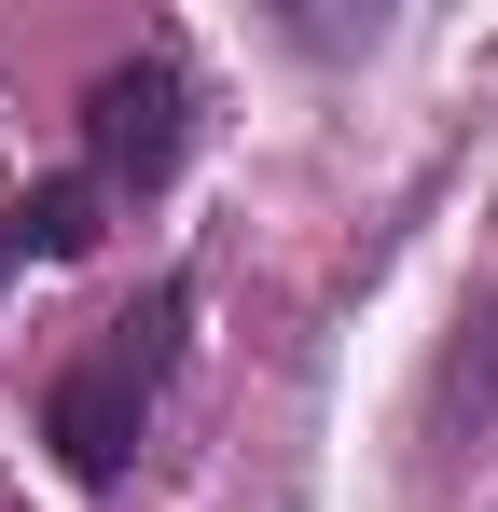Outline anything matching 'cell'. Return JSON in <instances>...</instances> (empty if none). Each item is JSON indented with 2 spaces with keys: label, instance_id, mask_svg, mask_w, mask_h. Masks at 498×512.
I'll return each instance as SVG.
<instances>
[{
  "label": "cell",
  "instance_id": "1",
  "mask_svg": "<svg viewBox=\"0 0 498 512\" xmlns=\"http://www.w3.org/2000/svg\"><path fill=\"white\" fill-rule=\"evenodd\" d=\"M180 319H194V291H153L139 319H111V346H83L70 374H56L42 429H56V457H70L83 485H111L139 457V416H153V374H166V346H180Z\"/></svg>",
  "mask_w": 498,
  "mask_h": 512
},
{
  "label": "cell",
  "instance_id": "2",
  "mask_svg": "<svg viewBox=\"0 0 498 512\" xmlns=\"http://www.w3.org/2000/svg\"><path fill=\"white\" fill-rule=\"evenodd\" d=\"M180 153H194V84H180V56L97 70V97H83V180H97V194H166Z\"/></svg>",
  "mask_w": 498,
  "mask_h": 512
},
{
  "label": "cell",
  "instance_id": "3",
  "mask_svg": "<svg viewBox=\"0 0 498 512\" xmlns=\"http://www.w3.org/2000/svg\"><path fill=\"white\" fill-rule=\"evenodd\" d=\"M14 236H28L42 263H83L97 250V180H42V194L14 208Z\"/></svg>",
  "mask_w": 498,
  "mask_h": 512
}]
</instances>
